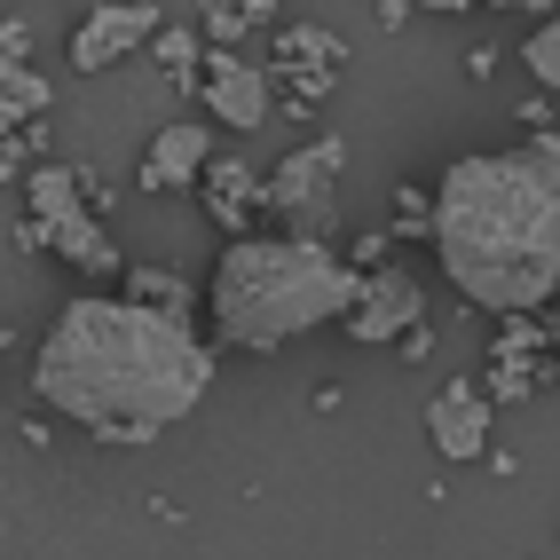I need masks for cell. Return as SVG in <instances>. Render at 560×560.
<instances>
[{"label":"cell","instance_id":"obj_1","mask_svg":"<svg viewBox=\"0 0 560 560\" xmlns=\"http://www.w3.org/2000/svg\"><path fill=\"white\" fill-rule=\"evenodd\" d=\"M32 395L71 427H182L213 395V340L190 316H166L135 292H80L32 348Z\"/></svg>","mask_w":560,"mask_h":560},{"label":"cell","instance_id":"obj_2","mask_svg":"<svg viewBox=\"0 0 560 560\" xmlns=\"http://www.w3.org/2000/svg\"><path fill=\"white\" fill-rule=\"evenodd\" d=\"M427 245L466 308L545 316V301H560V135L537 127L529 151L451 159Z\"/></svg>","mask_w":560,"mask_h":560},{"label":"cell","instance_id":"obj_3","mask_svg":"<svg viewBox=\"0 0 560 560\" xmlns=\"http://www.w3.org/2000/svg\"><path fill=\"white\" fill-rule=\"evenodd\" d=\"M355 277L348 253L331 237H284V230H253L230 237L206 277V324H213V355L245 348V355H277L308 331L340 324L355 308Z\"/></svg>","mask_w":560,"mask_h":560},{"label":"cell","instance_id":"obj_4","mask_svg":"<svg viewBox=\"0 0 560 560\" xmlns=\"http://www.w3.org/2000/svg\"><path fill=\"white\" fill-rule=\"evenodd\" d=\"M24 198H32V221H40V237H48V245H56V253H63L80 277H95V284L127 277L119 245L103 237V221H95V206H88V182H80V166H63V159L24 166Z\"/></svg>","mask_w":560,"mask_h":560},{"label":"cell","instance_id":"obj_5","mask_svg":"<svg viewBox=\"0 0 560 560\" xmlns=\"http://www.w3.org/2000/svg\"><path fill=\"white\" fill-rule=\"evenodd\" d=\"M340 135H316L301 151H284L269 166V190H260V213L284 221V237H331L340 230Z\"/></svg>","mask_w":560,"mask_h":560},{"label":"cell","instance_id":"obj_6","mask_svg":"<svg viewBox=\"0 0 560 560\" xmlns=\"http://www.w3.org/2000/svg\"><path fill=\"white\" fill-rule=\"evenodd\" d=\"M198 95L213 110V127H230V135H253V127H269V110H277V80H269V63H245V48H213L198 56Z\"/></svg>","mask_w":560,"mask_h":560},{"label":"cell","instance_id":"obj_7","mask_svg":"<svg viewBox=\"0 0 560 560\" xmlns=\"http://www.w3.org/2000/svg\"><path fill=\"white\" fill-rule=\"evenodd\" d=\"M355 348H395L410 324H427V292L410 269H395V260H380V269L355 277V308L340 316Z\"/></svg>","mask_w":560,"mask_h":560},{"label":"cell","instance_id":"obj_8","mask_svg":"<svg viewBox=\"0 0 560 560\" xmlns=\"http://www.w3.org/2000/svg\"><path fill=\"white\" fill-rule=\"evenodd\" d=\"M159 24H166V16L151 9V0H103V9H88V16H80V32H71L63 63L80 71V80H95V71L127 63L135 48H151V32H159Z\"/></svg>","mask_w":560,"mask_h":560},{"label":"cell","instance_id":"obj_9","mask_svg":"<svg viewBox=\"0 0 560 560\" xmlns=\"http://www.w3.org/2000/svg\"><path fill=\"white\" fill-rule=\"evenodd\" d=\"M490 419H498V402L481 395V380H451V387L427 402V442H434V458H442V466L490 458Z\"/></svg>","mask_w":560,"mask_h":560},{"label":"cell","instance_id":"obj_10","mask_svg":"<svg viewBox=\"0 0 560 560\" xmlns=\"http://www.w3.org/2000/svg\"><path fill=\"white\" fill-rule=\"evenodd\" d=\"M206 159H213V127H206V119H174V127H159V135H151V151H142L135 182H142V190H151V198L198 190Z\"/></svg>","mask_w":560,"mask_h":560},{"label":"cell","instance_id":"obj_11","mask_svg":"<svg viewBox=\"0 0 560 560\" xmlns=\"http://www.w3.org/2000/svg\"><path fill=\"white\" fill-rule=\"evenodd\" d=\"M260 190H269V174H253V159H206L198 174V198L213 213V230L221 237H253V213H260Z\"/></svg>","mask_w":560,"mask_h":560},{"label":"cell","instance_id":"obj_12","mask_svg":"<svg viewBox=\"0 0 560 560\" xmlns=\"http://www.w3.org/2000/svg\"><path fill=\"white\" fill-rule=\"evenodd\" d=\"M301 63L348 71V40H340V32H316V24H277V63L269 71H301Z\"/></svg>","mask_w":560,"mask_h":560},{"label":"cell","instance_id":"obj_13","mask_svg":"<svg viewBox=\"0 0 560 560\" xmlns=\"http://www.w3.org/2000/svg\"><path fill=\"white\" fill-rule=\"evenodd\" d=\"M40 110H48V80L32 63H9L0 71V135H24Z\"/></svg>","mask_w":560,"mask_h":560},{"label":"cell","instance_id":"obj_14","mask_svg":"<svg viewBox=\"0 0 560 560\" xmlns=\"http://www.w3.org/2000/svg\"><path fill=\"white\" fill-rule=\"evenodd\" d=\"M545 380H560V363H505V355H490V371H481V395L505 410V402H529Z\"/></svg>","mask_w":560,"mask_h":560},{"label":"cell","instance_id":"obj_15","mask_svg":"<svg viewBox=\"0 0 560 560\" xmlns=\"http://www.w3.org/2000/svg\"><path fill=\"white\" fill-rule=\"evenodd\" d=\"M151 56H159V71H166V80L198 88V56H206V32H190V24H159V32H151Z\"/></svg>","mask_w":560,"mask_h":560},{"label":"cell","instance_id":"obj_16","mask_svg":"<svg viewBox=\"0 0 560 560\" xmlns=\"http://www.w3.org/2000/svg\"><path fill=\"white\" fill-rule=\"evenodd\" d=\"M521 71H529L545 95H560V9H552V16H537V32L521 40Z\"/></svg>","mask_w":560,"mask_h":560},{"label":"cell","instance_id":"obj_17","mask_svg":"<svg viewBox=\"0 0 560 560\" xmlns=\"http://www.w3.org/2000/svg\"><path fill=\"white\" fill-rule=\"evenodd\" d=\"M127 292L135 301H151V308H166V316H190V277H174V269H127Z\"/></svg>","mask_w":560,"mask_h":560},{"label":"cell","instance_id":"obj_18","mask_svg":"<svg viewBox=\"0 0 560 560\" xmlns=\"http://www.w3.org/2000/svg\"><path fill=\"white\" fill-rule=\"evenodd\" d=\"M552 340H545V324L537 316H498V340H490V355H505V363H537Z\"/></svg>","mask_w":560,"mask_h":560},{"label":"cell","instance_id":"obj_19","mask_svg":"<svg viewBox=\"0 0 560 560\" xmlns=\"http://www.w3.org/2000/svg\"><path fill=\"white\" fill-rule=\"evenodd\" d=\"M427 230H434V190L402 182V190H395V221H387V237H427Z\"/></svg>","mask_w":560,"mask_h":560},{"label":"cell","instance_id":"obj_20","mask_svg":"<svg viewBox=\"0 0 560 560\" xmlns=\"http://www.w3.org/2000/svg\"><path fill=\"white\" fill-rule=\"evenodd\" d=\"M32 142H40L32 127H24V135H0V182H16V174H24V159H32Z\"/></svg>","mask_w":560,"mask_h":560},{"label":"cell","instance_id":"obj_21","mask_svg":"<svg viewBox=\"0 0 560 560\" xmlns=\"http://www.w3.org/2000/svg\"><path fill=\"white\" fill-rule=\"evenodd\" d=\"M380 260H387V230H371V237L348 245V269H380Z\"/></svg>","mask_w":560,"mask_h":560},{"label":"cell","instance_id":"obj_22","mask_svg":"<svg viewBox=\"0 0 560 560\" xmlns=\"http://www.w3.org/2000/svg\"><path fill=\"white\" fill-rule=\"evenodd\" d=\"M24 56H32L24 24H9V16H0V71H9V63H24Z\"/></svg>","mask_w":560,"mask_h":560},{"label":"cell","instance_id":"obj_23","mask_svg":"<svg viewBox=\"0 0 560 560\" xmlns=\"http://www.w3.org/2000/svg\"><path fill=\"white\" fill-rule=\"evenodd\" d=\"M395 355H402V363H427V355H434V331H427V324H410L402 340H395Z\"/></svg>","mask_w":560,"mask_h":560},{"label":"cell","instance_id":"obj_24","mask_svg":"<svg viewBox=\"0 0 560 560\" xmlns=\"http://www.w3.org/2000/svg\"><path fill=\"white\" fill-rule=\"evenodd\" d=\"M410 24V0H380V32H402Z\"/></svg>","mask_w":560,"mask_h":560},{"label":"cell","instance_id":"obj_25","mask_svg":"<svg viewBox=\"0 0 560 560\" xmlns=\"http://www.w3.org/2000/svg\"><path fill=\"white\" fill-rule=\"evenodd\" d=\"M505 9H521V16H552L560 0H505Z\"/></svg>","mask_w":560,"mask_h":560},{"label":"cell","instance_id":"obj_26","mask_svg":"<svg viewBox=\"0 0 560 560\" xmlns=\"http://www.w3.org/2000/svg\"><path fill=\"white\" fill-rule=\"evenodd\" d=\"M537 324H545V340L560 348V301H545V316H537Z\"/></svg>","mask_w":560,"mask_h":560},{"label":"cell","instance_id":"obj_27","mask_svg":"<svg viewBox=\"0 0 560 560\" xmlns=\"http://www.w3.org/2000/svg\"><path fill=\"white\" fill-rule=\"evenodd\" d=\"M427 9H442V16H466V9H481V0H427Z\"/></svg>","mask_w":560,"mask_h":560}]
</instances>
